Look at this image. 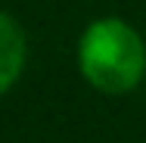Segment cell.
<instances>
[{"label": "cell", "instance_id": "obj_1", "mask_svg": "<svg viewBox=\"0 0 146 143\" xmlns=\"http://www.w3.org/2000/svg\"><path fill=\"white\" fill-rule=\"evenodd\" d=\"M78 65L90 84L103 93H127L140 84L146 50L140 34L121 19L93 22L78 44Z\"/></svg>", "mask_w": 146, "mask_h": 143}, {"label": "cell", "instance_id": "obj_2", "mask_svg": "<svg viewBox=\"0 0 146 143\" xmlns=\"http://www.w3.org/2000/svg\"><path fill=\"white\" fill-rule=\"evenodd\" d=\"M25 65V34L22 28L0 13V93L16 84Z\"/></svg>", "mask_w": 146, "mask_h": 143}]
</instances>
